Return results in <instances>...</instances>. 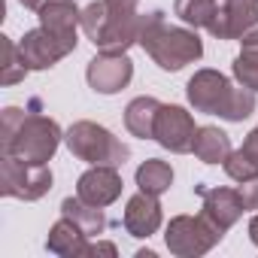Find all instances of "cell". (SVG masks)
<instances>
[{
	"mask_svg": "<svg viewBox=\"0 0 258 258\" xmlns=\"http://www.w3.org/2000/svg\"><path fill=\"white\" fill-rule=\"evenodd\" d=\"M64 140V131L55 118L43 112H28L7 106L0 115V149L25 164H49Z\"/></svg>",
	"mask_w": 258,
	"mask_h": 258,
	"instance_id": "obj_1",
	"label": "cell"
},
{
	"mask_svg": "<svg viewBox=\"0 0 258 258\" xmlns=\"http://www.w3.org/2000/svg\"><path fill=\"white\" fill-rule=\"evenodd\" d=\"M185 94L198 112L219 115L225 121H243L255 112V91L246 85H231V79L219 70H198L188 79Z\"/></svg>",
	"mask_w": 258,
	"mask_h": 258,
	"instance_id": "obj_2",
	"label": "cell"
},
{
	"mask_svg": "<svg viewBox=\"0 0 258 258\" xmlns=\"http://www.w3.org/2000/svg\"><path fill=\"white\" fill-rule=\"evenodd\" d=\"M140 46L146 49V55L161 67V70H182L185 64H195L204 55V43L195 31L188 28H173L164 22V13H146V25L140 34Z\"/></svg>",
	"mask_w": 258,
	"mask_h": 258,
	"instance_id": "obj_3",
	"label": "cell"
},
{
	"mask_svg": "<svg viewBox=\"0 0 258 258\" xmlns=\"http://www.w3.org/2000/svg\"><path fill=\"white\" fill-rule=\"evenodd\" d=\"M64 143L70 149L73 158L85 161V164H109V167H121L131 155L118 137H112L103 124L97 121H73L64 134Z\"/></svg>",
	"mask_w": 258,
	"mask_h": 258,
	"instance_id": "obj_4",
	"label": "cell"
},
{
	"mask_svg": "<svg viewBox=\"0 0 258 258\" xmlns=\"http://www.w3.org/2000/svg\"><path fill=\"white\" fill-rule=\"evenodd\" d=\"M222 237H225V231L216 228L204 213L201 216H176V219H170V225L164 231V243H167L170 255H176V258L207 255Z\"/></svg>",
	"mask_w": 258,
	"mask_h": 258,
	"instance_id": "obj_5",
	"label": "cell"
},
{
	"mask_svg": "<svg viewBox=\"0 0 258 258\" xmlns=\"http://www.w3.org/2000/svg\"><path fill=\"white\" fill-rule=\"evenodd\" d=\"M52 188L49 164H25L13 155L0 158V195L16 201H40Z\"/></svg>",
	"mask_w": 258,
	"mask_h": 258,
	"instance_id": "obj_6",
	"label": "cell"
},
{
	"mask_svg": "<svg viewBox=\"0 0 258 258\" xmlns=\"http://www.w3.org/2000/svg\"><path fill=\"white\" fill-rule=\"evenodd\" d=\"M195 134H198V124H195L191 112H185L182 106H173V103H161L158 118H155V137H152L158 146H164L176 155H185L195 146Z\"/></svg>",
	"mask_w": 258,
	"mask_h": 258,
	"instance_id": "obj_7",
	"label": "cell"
},
{
	"mask_svg": "<svg viewBox=\"0 0 258 258\" xmlns=\"http://www.w3.org/2000/svg\"><path fill=\"white\" fill-rule=\"evenodd\" d=\"M73 49H76V43L61 40L58 34L46 31L43 25L34 28V31H28V34L19 40V52H22V61L28 64V70H49V67H55L61 58H67Z\"/></svg>",
	"mask_w": 258,
	"mask_h": 258,
	"instance_id": "obj_8",
	"label": "cell"
},
{
	"mask_svg": "<svg viewBox=\"0 0 258 258\" xmlns=\"http://www.w3.org/2000/svg\"><path fill=\"white\" fill-rule=\"evenodd\" d=\"M255 28H258V0H225L207 31L216 40H243Z\"/></svg>",
	"mask_w": 258,
	"mask_h": 258,
	"instance_id": "obj_9",
	"label": "cell"
},
{
	"mask_svg": "<svg viewBox=\"0 0 258 258\" xmlns=\"http://www.w3.org/2000/svg\"><path fill=\"white\" fill-rule=\"evenodd\" d=\"M131 76H134V61L127 58V52L124 55H106V52H100L85 67V79H88V85L97 94H115V91H121L127 82H131Z\"/></svg>",
	"mask_w": 258,
	"mask_h": 258,
	"instance_id": "obj_10",
	"label": "cell"
},
{
	"mask_svg": "<svg viewBox=\"0 0 258 258\" xmlns=\"http://www.w3.org/2000/svg\"><path fill=\"white\" fill-rule=\"evenodd\" d=\"M143 25H146V16L140 13H109L106 16V25L97 37V52H106V55H124L134 43H140V34H143Z\"/></svg>",
	"mask_w": 258,
	"mask_h": 258,
	"instance_id": "obj_11",
	"label": "cell"
},
{
	"mask_svg": "<svg viewBox=\"0 0 258 258\" xmlns=\"http://www.w3.org/2000/svg\"><path fill=\"white\" fill-rule=\"evenodd\" d=\"M121 185H124V182H121V176H118L115 167H109V164H91V167L79 176L76 195H79L82 201L94 204V207H109L112 201H118Z\"/></svg>",
	"mask_w": 258,
	"mask_h": 258,
	"instance_id": "obj_12",
	"label": "cell"
},
{
	"mask_svg": "<svg viewBox=\"0 0 258 258\" xmlns=\"http://www.w3.org/2000/svg\"><path fill=\"white\" fill-rule=\"evenodd\" d=\"M198 195L204 198V216L222 231L234 228L237 219L246 213L237 188H204V185H198Z\"/></svg>",
	"mask_w": 258,
	"mask_h": 258,
	"instance_id": "obj_13",
	"label": "cell"
},
{
	"mask_svg": "<svg viewBox=\"0 0 258 258\" xmlns=\"http://www.w3.org/2000/svg\"><path fill=\"white\" fill-rule=\"evenodd\" d=\"M161 204L155 195H146V191H137L124 207V216H121V225L131 237H152L158 228H161Z\"/></svg>",
	"mask_w": 258,
	"mask_h": 258,
	"instance_id": "obj_14",
	"label": "cell"
},
{
	"mask_svg": "<svg viewBox=\"0 0 258 258\" xmlns=\"http://www.w3.org/2000/svg\"><path fill=\"white\" fill-rule=\"evenodd\" d=\"M88 243H91L88 234L73 219H67V216H61L52 225L49 237H46V249L52 255H64V258H82V255H88Z\"/></svg>",
	"mask_w": 258,
	"mask_h": 258,
	"instance_id": "obj_15",
	"label": "cell"
},
{
	"mask_svg": "<svg viewBox=\"0 0 258 258\" xmlns=\"http://www.w3.org/2000/svg\"><path fill=\"white\" fill-rule=\"evenodd\" d=\"M37 16H40V25H43L46 31L58 34L61 40L76 43V28H79L82 10L73 4V0H49V4H46Z\"/></svg>",
	"mask_w": 258,
	"mask_h": 258,
	"instance_id": "obj_16",
	"label": "cell"
},
{
	"mask_svg": "<svg viewBox=\"0 0 258 258\" xmlns=\"http://www.w3.org/2000/svg\"><path fill=\"white\" fill-rule=\"evenodd\" d=\"M158 109H161V100L155 97H134L124 109V127L131 131L134 137L140 140H152L155 137V118H158Z\"/></svg>",
	"mask_w": 258,
	"mask_h": 258,
	"instance_id": "obj_17",
	"label": "cell"
},
{
	"mask_svg": "<svg viewBox=\"0 0 258 258\" xmlns=\"http://www.w3.org/2000/svg\"><path fill=\"white\" fill-rule=\"evenodd\" d=\"M191 152H195L204 164H225V158H228L234 149H231V137H228L225 131H219L216 124H204V127H198V134H195Z\"/></svg>",
	"mask_w": 258,
	"mask_h": 258,
	"instance_id": "obj_18",
	"label": "cell"
},
{
	"mask_svg": "<svg viewBox=\"0 0 258 258\" xmlns=\"http://www.w3.org/2000/svg\"><path fill=\"white\" fill-rule=\"evenodd\" d=\"M61 216L73 219V222L88 234V237H97V234H103V228H106L103 207H94V204L82 201L79 195H76V198H64V201H61Z\"/></svg>",
	"mask_w": 258,
	"mask_h": 258,
	"instance_id": "obj_19",
	"label": "cell"
},
{
	"mask_svg": "<svg viewBox=\"0 0 258 258\" xmlns=\"http://www.w3.org/2000/svg\"><path fill=\"white\" fill-rule=\"evenodd\" d=\"M137 185H140V191L161 198L173 185V167L161 158H149L137 167Z\"/></svg>",
	"mask_w": 258,
	"mask_h": 258,
	"instance_id": "obj_20",
	"label": "cell"
},
{
	"mask_svg": "<svg viewBox=\"0 0 258 258\" xmlns=\"http://www.w3.org/2000/svg\"><path fill=\"white\" fill-rule=\"evenodd\" d=\"M28 64L22 61L19 43H13L10 37H0V85H16L25 82L28 76Z\"/></svg>",
	"mask_w": 258,
	"mask_h": 258,
	"instance_id": "obj_21",
	"label": "cell"
},
{
	"mask_svg": "<svg viewBox=\"0 0 258 258\" xmlns=\"http://www.w3.org/2000/svg\"><path fill=\"white\" fill-rule=\"evenodd\" d=\"M216 10H219V0H176L173 4V13L195 31L198 28H210Z\"/></svg>",
	"mask_w": 258,
	"mask_h": 258,
	"instance_id": "obj_22",
	"label": "cell"
},
{
	"mask_svg": "<svg viewBox=\"0 0 258 258\" xmlns=\"http://www.w3.org/2000/svg\"><path fill=\"white\" fill-rule=\"evenodd\" d=\"M225 173L234 179V182H246V179H255L258 176V161L249 155V152H243V146L240 149H234L228 158H225Z\"/></svg>",
	"mask_w": 258,
	"mask_h": 258,
	"instance_id": "obj_23",
	"label": "cell"
},
{
	"mask_svg": "<svg viewBox=\"0 0 258 258\" xmlns=\"http://www.w3.org/2000/svg\"><path fill=\"white\" fill-rule=\"evenodd\" d=\"M234 79L252 91H258V49H243L234 58Z\"/></svg>",
	"mask_w": 258,
	"mask_h": 258,
	"instance_id": "obj_24",
	"label": "cell"
},
{
	"mask_svg": "<svg viewBox=\"0 0 258 258\" xmlns=\"http://www.w3.org/2000/svg\"><path fill=\"white\" fill-rule=\"evenodd\" d=\"M106 16H109V10H106L103 0H94V4H88V7L82 10L79 28L85 31V37H88L91 43H97V37H100V31H103V25H106Z\"/></svg>",
	"mask_w": 258,
	"mask_h": 258,
	"instance_id": "obj_25",
	"label": "cell"
},
{
	"mask_svg": "<svg viewBox=\"0 0 258 258\" xmlns=\"http://www.w3.org/2000/svg\"><path fill=\"white\" fill-rule=\"evenodd\" d=\"M240 198H243V207L246 210H258V176L255 179H246V182H240Z\"/></svg>",
	"mask_w": 258,
	"mask_h": 258,
	"instance_id": "obj_26",
	"label": "cell"
},
{
	"mask_svg": "<svg viewBox=\"0 0 258 258\" xmlns=\"http://www.w3.org/2000/svg\"><path fill=\"white\" fill-rule=\"evenodd\" d=\"M109 13H137L140 0H103Z\"/></svg>",
	"mask_w": 258,
	"mask_h": 258,
	"instance_id": "obj_27",
	"label": "cell"
},
{
	"mask_svg": "<svg viewBox=\"0 0 258 258\" xmlns=\"http://www.w3.org/2000/svg\"><path fill=\"white\" fill-rule=\"evenodd\" d=\"M88 255H106V258H115V255H118V249H115L112 243L94 240V243H88Z\"/></svg>",
	"mask_w": 258,
	"mask_h": 258,
	"instance_id": "obj_28",
	"label": "cell"
},
{
	"mask_svg": "<svg viewBox=\"0 0 258 258\" xmlns=\"http://www.w3.org/2000/svg\"><path fill=\"white\" fill-rule=\"evenodd\" d=\"M243 152H249L258 161V127H255V131H249V137L243 140Z\"/></svg>",
	"mask_w": 258,
	"mask_h": 258,
	"instance_id": "obj_29",
	"label": "cell"
},
{
	"mask_svg": "<svg viewBox=\"0 0 258 258\" xmlns=\"http://www.w3.org/2000/svg\"><path fill=\"white\" fill-rule=\"evenodd\" d=\"M240 43H243V49H258V28H255V31H249Z\"/></svg>",
	"mask_w": 258,
	"mask_h": 258,
	"instance_id": "obj_30",
	"label": "cell"
},
{
	"mask_svg": "<svg viewBox=\"0 0 258 258\" xmlns=\"http://www.w3.org/2000/svg\"><path fill=\"white\" fill-rule=\"evenodd\" d=\"M19 4H22L25 10H34V13H40V10L49 4V0H19Z\"/></svg>",
	"mask_w": 258,
	"mask_h": 258,
	"instance_id": "obj_31",
	"label": "cell"
},
{
	"mask_svg": "<svg viewBox=\"0 0 258 258\" xmlns=\"http://www.w3.org/2000/svg\"><path fill=\"white\" fill-rule=\"evenodd\" d=\"M249 237H252V243L258 246V216H252V222H249Z\"/></svg>",
	"mask_w": 258,
	"mask_h": 258,
	"instance_id": "obj_32",
	"label": "cell"
}]
</instances>
